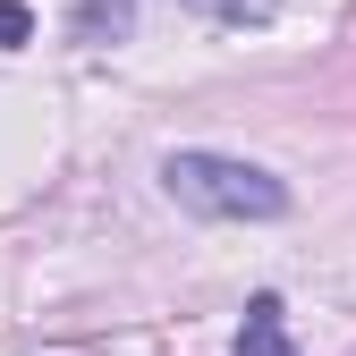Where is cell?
<instances>
[{
	"label": "cell",
	"instance_id": "cell-1",
	"mask_svg": "<svg viewBox=\"0 0 356 356\" xmlns=\"http://www.w3.org/2000/svg\"><path fill=\"white\" fill-rule=\"evenodd\" d=\"M161 187L187 212H204V220H280L289 212V187L272 170L238 161V153H170L161 161Z\"/></svg>",
	"mask_w": 356,
	"mask_h": 356
},
{
	"label": "cell",
	"instance_id": "cell-2",
	"mask_svg": "<svg viewBox=\"0 0 356 356\" xmlns=\"http://www.w3.org/2000/svg\"><path fill=\"white\" fill-rule=\"evenodd\" d=\"M238 356H289V314H280V297H254V305H246Z\"/></svg>",
	"mask_w": 356,
	"mask_h": 356
},
{
	"label": "cell",
	"instance_id": "cell-3",
	"mask_svg": "<svg viewBox=\"0 0 356 356\" xmlns=\"http://www.w3.org/2000/svg\"><path fill=\"white\" fill-rule=\"evenodd\" d=\"M187 9H204V17H220V26H263L272 0H187Z\"/></svg>",
	"mask_w": 356,
	"mask_h": 356
},
{
	"label": "cell",
	"instance_id": "cell-4",
	"mask_svg": "<svg viewBox=\"0 0 356 356\" xmlns=\"http://www.w3.org/2000/svg\"><path fill=\"white\" fill-rule=\"evenodd\" d=\"M102 26H111V34H127V0H85L76 34H85V42H102Z\"/></svg>",
	"mask_w": 356,
	"mask_h": 356
},
{
	"label": "cell",
	"instance_id": "cell-5",
	"mask_svg": "<svg viewBox=\"0 0 356 356\" xmlns=\"http://www.w3.org/2000/svg\"><path fill=\"white\" fill-rule=\"evenodd\" d=\"M26 34H34V17H26V0H0V42H9V51H17Z\"/></svg>",
	"mask_w": 356,
	"mask_h": 356
}]
</instances>
